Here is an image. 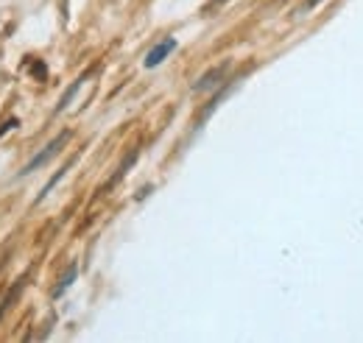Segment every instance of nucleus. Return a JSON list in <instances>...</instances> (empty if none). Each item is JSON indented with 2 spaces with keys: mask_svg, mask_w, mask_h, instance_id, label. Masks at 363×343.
Wrapping results in <instances>:
<instances>
[{
  "mask_svg": "<svg viewBox=\"0 0 363 343\" xmlns=\"http://www.w3.org/2000/svg\"><path fill=\"white\" fill-rule=\"evenodd\" d=\"M67 137H70V134H67V131H62V134H59V137H56L53 142H48L45 151H40V154H37V157H34V159H31V162H28V165H26V168L20 171V176H28L31 171H37L40 165H45L50 157H56V154H59V148H62V145L67 142Z\"/></svg>",
  "mask_w": 363,
  "mask_h": 343,
  "instance_id": "obj_1",
  "label": "nucleus"
},
{
  "mask_svg": "<svg viewBox=\"0 0 363 343\" xmlns=\"http://www.w3.org/2000/svg\"><path fill=\"white\" fill-rule=\"evenodd\" d=\"M174 50H177V40H174V37H168V40L157 43L148 53H145V67H157V64H162Z\"/></svg>",
  "mask_w": 363,
  "mask_h": 343,
  "instance_id": "obj_2",
  "label": "nucleus"
},
{
  "mask_svg": "<svg viewBox=\"0 0 363 343\" xmlns=\"http://www.w3.org/2000/svg\"><path fill=\"white\" fill-rule=\"evenodd\" d=\"M224 70H227V67H216V70H210L207 76H201V79H199V84L193 86V89H196V92H204V89H213V86L218 84V79L224 76Z\"/></svg>",
  "mask_w": 363,
  "mask_h": 343,
  "instance_id": "obj_3",
  "label": "nucleus"
},
{
  "mask_svg": "<svg viewBox=\"0 0 363 343\" xmlns=\"http://www.w3.org/2000/svg\"><path fill=\"white\" fill-rule=\"evenodd\" d=\"M76 274H79V265H70V268L65 271V276L59 279V285L53 288V296H62V293H65V291H67V288L73 285V279H76Z\"/></svg>",
  "mask_w": 363,
  "mask_h": 343,
  "instance_id": "obj_4",
  "label": "nucleus"
},
{
  "mask_svg": "<svg viewBox=\"0 0 363 343\" xmlns=\"http://www.w3.org/2000/svg\"><path fill=\"white\" fill-rule=\"evenodd\" d=\"M313 3H318V0H311V3H308V6H313Z\"/></svg>",
  "mask_w": 363,
  "mask_h": 343,
  "instance_id": "obj_5",
  "label": "nucleus"
}]
</instances>
